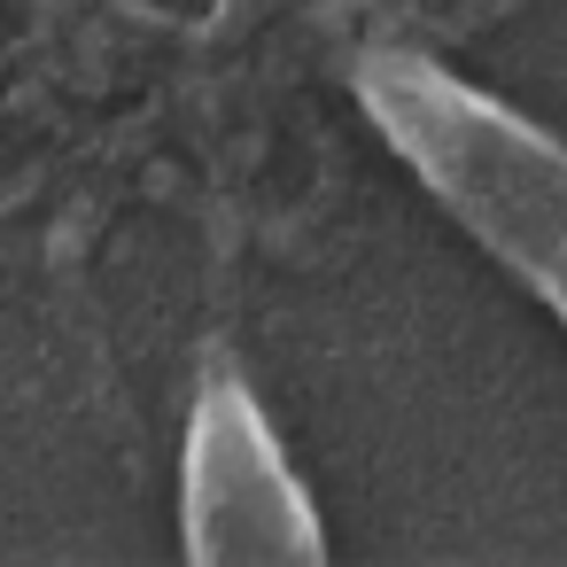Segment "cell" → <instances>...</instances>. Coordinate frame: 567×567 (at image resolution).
<instances>
[{
	"label": "cell",
	"mask_w": 567,
	"mask_h": 567,
	"mask_svg": "<svg viewBox=\"0 0 567 567\" xmlns=\"http://www.w3.org/2000/svg\"><path fill=\"white\" fill-rule=\"evenodd\" d=\"M179 544L203 567L226 559H327V528L280 451V435L265 427V404L249 396V381L218 358L195 381V412H187V458H179Z\"/></svg>",
	"instance_id": "cell-2"
},
{
	"label": "cell",
	"mask_w": 567,
	"mask_h": 567,
	"mask_svg": "<svg viewBox=\"0 0 567 567\" xmlns=\"http://www.w3.org/2000/svg\"><path fill=\"white\" fill-rule=\"evenodd\" d=\"M358 102L412 179L567 327V148L412 48H365Z\"/></svg>",
	"instance_id": "cell-1"
}]
</instances>
